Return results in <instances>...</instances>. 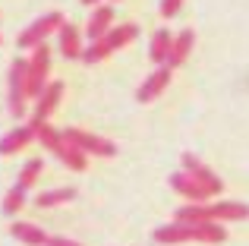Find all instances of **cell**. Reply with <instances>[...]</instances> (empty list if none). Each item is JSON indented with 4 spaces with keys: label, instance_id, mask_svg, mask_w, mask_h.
I'll return each instance as SVG.
<instances>
[{
    "label": "cell",
    "instance_id": "obj_15",
    "mask_svg": "<svg viewBox=\"0 0 249 246\" xmlns=\"http://www.w3.org/2000/svg\"><path fill=\"white\" fill-rule=\"evenodd\" d=\"M212 209V221H246L249 218V205L246 202H214Z\"/></svg>",
    "mask_w": 249,
    "mask_h": 246
},
{
    "label": "cell",
    "instance_id": "obj_8",
    "mask_svg": "<svg viewBox=\"0 0 249 246\" xmlns=\"http://www.w3.org/2000/svg\"><path fill=\"white\" fill-rule=\"evenodd\" d=\"M170 190L174 193H180L183 199H189V202H208V186H202L196 177H189L186 171H177V174H170Z\"/></svg>",
    "mask_w": 249,
    "mask_h": 246
},
{
    "label": "cell",
    "instance_id": "obj_4",
    "mask_svg": "<svg viewBox=\"0 0 249 246\" xmlns=\"http://www.w3.org/2000/svg\"><path fill=\"white\" fill-rule=\"evenodd\" d=\"M63 136H67V142H73L76 148H82L85 155H98V158H114L117 155V145L110 139H104V136H95V133H85V129H63Z\"/></svg>",
    "mask_w": 249,
    "mask_h": 246
},
{
    "label": "cell",
    "instance_id": "obj_23",
    "mask_svg": "<svg viewBox=\"0 0 249 246\" xmlns=\"http://www.w3.org/2000/svg\"><path fill=\"white\" fill-rule=\"evenodd\" d=\"M104 57H110V51H107L104 41H91L89 48L82 51V63H98V60H104Z\"/></svg>",
    "mask_w": 249,
    "mask_h": 246
},
{
    "label": "cell",
    "instance_id": "obj_2",
    "mask_svg": "<svg viewBox=\"0 0 249 246\" xmlns=\"http://www.w3.org/2000/svg\"><path fill=\"white\" fill-rule=\"evenodd\" d=\"M6 105L16 120L25 117V98H29V60H13L10 79H6Z\"/></svg>",
    "mask_w": 249,
    "mask_h": 246
},
{
    "label": "cell",
    "instance_id": "obj_26",
    "mask_svg": "<svg viewBox=\"0 0 249 246\" xmlns=\"http://www.w3.org/2000/svg\"><path fill=\"white\" fill-rule=\"evenodd\" d=\"M82 3H85V6H98V0H82Z\"/></svg>",
    "mask_w": 249,
    "mask_h": 246
},
{
    "label": "cell",
    "instance_id": "obj_7",
    "mask_svg": "<svg viewBox=\"0 0 249 246\" xmlns=\"http://www.w3.org/2000/svg\"><path fill=\"white\" fill-rule=\"evenodd\" d=\"M180 161H183V171H186L189 177H196L202 186H208V193H212V196H221V190H224V180H221L218 174L212 171V167H205L199 158H196V155H189V152L183 155Z\"/></svg>",
    "mask_w": 249,
    "mask_h": 246
},
{
    "label": "cell",
    "instance_id": "obj_16",
    "mask_svg": "<svg viewBox=\"0 0 249 246\" xmlns=\"http://www.w3.org/2000/svg\"><path fill=\"white\" fill-rule=\"evenodd\" d=\"M170 48H174V35H170L167 29H158V32L152 35V44H148V57H152L158 67H167Z\"/></svg>",
    "mask_w": 249,
    "mask_h": 246
},
{
    "label": "cell",
    "instance_id": "obj_24",
    "mask_svg": "<svg viewBox=\"0 0 249 246\" xmlns=\"http://www.w3.org/2000/svg\"><path fill=\"white\" fill-rule=\"evenodd\" d=\"M180 6H183V0H161V16H164V19L177 16V13H180Z\"/></svg>",
    "mask_w": 249,
    "mask_h": 246
},
{
    "label": "cell",
    "instance_id": "obj_1",
    "mask_svg": "<svg viewBox=\"0 0 249 246\" xmlns=\"http://www.w3.org/2000/svg\"><path fill=\"white\" fill-rule=\"evenodd\" d=\"M152 237H155V243H164V246L189 243V240H199V243H224L227 240V230L221 228L218 221H208V224H183V221H174V224L158 228Z\"/></svg>",
    "mask_w": 249,
    "mask_h": 246
},
{
    "label": "cell",
    "instance_id": "obj_9",
    "mask_svg": "<svg viewBox=\"0 0 249 246\" xmlns=\"http://www.w3.org/2000/svg\"><path fill=\"white\" fill-rule=\"evenodd\" d=\"M32 139H38V129L32 126V123H22V126H16V129H10V133L0 139V155H16V152H22L25 145H29Z\"/></svg>",
    "mask_w": 249,
    "mask_h": 246
},
{
    "label": "cell",
    "instance_id": "obj_13",
    "mask_svg": "<svg viewBox=\"0 0 249 246\" xmlns=\"http://www.w3.org/2000/svg\"><path fill=\"white\" fill-rule=\"evenodd\" d=\"M10 234L16 237L19 243H25V246H48V240H51L38 224H29V221H13Z\"/></svg>",
    "mask_w": 249,
    "mask_h": 246
},
{
    "label": "cell",
    "instance_id": "obj_12",
    "mask_svg": "<svg viewBox=\"0 0 249 246\" xmlns=\"http://www.w3.org/2000/svg\"><path fill=\"white\" fill-rule=\"evenodd\" d=\"M57 35H60V54L67 57V60H82V35H79V29H76V25H63L60 32H57Z\"/></svg>",
    "mask_w": 249,
    "mask_h": 246
},
{
    "label": "cell",
    "instance_id": "obj_22",
    "mask_svg": "<svg viewBox=\"0 0 249 246\" xmlns=\"http://www.w3.org/2000/svg\"><path fill=\"white\" fill-rule=\"evenodd\" d=\"M38 142H41V145L48 148V152H57V148L63 145V133L44 123V126H38Z\"/></svg>",
    "mask_w": 249,
    "mask_h": 246
},
{
    "label": "cell",
    "instance_id": "obj_21",
    "mask_svg": "<svg viewBox=\"0 0 249 246\" xmlns=\"http://www.w3.org/2000/svg\"><path fill=\"white\" fill-rule=\"evenodd\" d=\"M22 205H25V190H22V186H13V190L3 196V205H0V209H3L6 218H16Z\"/></svg>",
    "mask_w": 249,
    "mask_h": 246
},
{
    "label": "cell",
    "instance_id": "obj_20",
    "mask_svg": "<svg viewBox=\"0 0 249 246\" xmlns=\"http://www.w3.org/2000/svg\"><path fill=\"white\" fill-rule=\"evenodd\" d=\"M41 171H44V161H41V158H29V161L22 164V171H19V180H16V186H22V190L35 186V180L41 177Z\"/></svg>",
    "mask_w": 249,
    "mask_h": 246
},
{
    "label": "cell",
    "instance_id": "obj_25",
    "mask_svg": "<svg viewBox=\"0 0 249 246\" xmlns=\"http://www.w3.org/2000/svg\"><path fill=\"white\" fill-rule=\"evenodd\" d=\"M48 246H82V243H76V240H70V237H51Z\"/></svg>",
    "mask_w": 249,
    "mask_h": 246
},
{
    "label": "cell",
    "instance_id": "obj_14",
    "mask_svg": "<svg viewBox=\"0 0 249 246\" xmlns=\"http://www.w3.org/2000/svg\"><path fill=\"white\" fill-rule=\"evenodd\" d=\"M193 44H196V32H193V29H183L180 35L174 38V48H170L167 67H170V70L183 67V60H186V57H189V51H193Z\"/></svg>",
    "mask_w": 249,
    "mask_h": 246
},
{
    "label": "cell",
    "instance_id": "obj_10",
    "mask_svg": "<svg viewBox=\"0 0 249 246\" xmlns=\"http://www.w3.org/2000/svg\"><path fill=\"white\" fill-rule=\"evenodd\" d=\"M170 86V67H158L152 76H148L145 82L139 86V92H136V98L142 101V105H148V101H155L161 92Z\"/></svg>",
    "mask_w": 249,
    "mask_h": 246
},
{
    "label": "cell",
    "instance_id": "obj_6",
    "mask_svg": "<svg viewBox=\"0 0 249 246\" xmlns=\"http://www.w3.org/2000/svg\"><path fill=\"white\" fill-rule=\"evenodd\" d=\"M60 98H63V82L60 79H57V82H48V88H44V92L41 95H38V105H35V114H32V126H44V123H48V117H51V114H54L57 111V105H60Z\"/></svg>",
    "mask_w": 249,
    "mask_h": 246
},
{
    "label": "cell",
    "instance_id": "obj_17",
    "mask_svg": "<svg viewBox=\"0 0 249 246\" xmlns=\"http://www.w3.org/2000/svg\"><path fill=\"white\" fill-rule=\"evenodd\" d=\"M54 155H57V158H60L63 164L70 167V171H79V174H82L85 167H89V155H85L82 148H76L73 142H67V136H63V145L57 148Z\"/></svg>",
    "mask_w": 249,
    "mask_h": 246
},
{
    "label": "cell",
    "instance_id": "obj_18",
    "mask_svg": "<svg viewBox=\"0 0 249 246\" xmlns=\"http://www.w3.org/2000/svg\"><path fill=\"white\" fill-rule=\"evenodd\" d=\"M136 35H139V29H136L133 22H126V25H117V29H110L107 35L101 38V41L107 44V51H110V54H114V51L126 48L129 41H136Z\"/></svg>",
    "mask_w": 249,
    "mask_h": 246
},
{
    "label": "cell",
    "instance_id": "obj_3",
    "mask_svg": "<svg viewBox=\"0 0 249 246\" xmlns=\"http://www.w3.org/2000/svg\"><path fill=\"white\" fill-rule=\"evenodd\" d=\"M63 25H67V22H63V13L51 10V13H44V16H38L35 22L29 25V29H22V35L16 38V44H19V48L35 51L38 44H44V38H48V35H54V32H60Z\"/></svg>",
    "mask_w": 249,
    "mask_h": 246
},
{
    "label": "cell",
    "instance_id": "obj_19",
    "mask_svg": "<svg viewBox=\"0 0 249 246\" xmlns=\"http://www.w3.org/2000/svg\"><path fill=\"white\" fill-rule=\"evenodd\" d=\"M76 199V190L73 186H60V190H48L35 199L38 209H54V205H63V202H73Z\"/></svg>",
    "mask_w": 249,
    "mask_h": 246
},
{
    "label": "cell",
    "instance_id": "obj_5",
    "mask_svg": "<svg viewBox=\"0 0 249 246\" xmlns=\"http://www.w3.org/2000/svg\"><path fill=\"white\" fill-rule=\"evenodd\" d=\"M48 73H51V51L48 44H38L29 57V98H38L48 88Z\"/></svg>",
    "mask_w": 249,
    "mask_h": 246
},
{
    "label": "cell",
    "instance_id": "obj_11",
    "mask_svg": "<svg viewBox=\"0 0 249 246\" xmlns=\"http://www.w3.org/2000/svg\"><path fill=\"white\" fill-rule=\"evenodd\" d=\"M110 25H114V10H110V6H95V13H91V19H89V29H85L89 41H101L110 32Z\"/></svg>",
    "mask_w": 249,
    "mask_h": 246
}]
</instances>
